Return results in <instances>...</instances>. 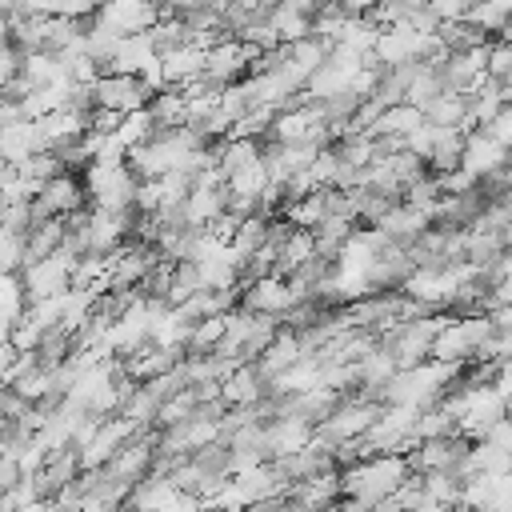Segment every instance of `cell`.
I'll list each match as a JSON object with an SVG mask.
<instances>
[{"label": "cell", "instance_id": "6da1fadb", "mask_svg": "<svg viewBox=\"0 0 512 512\" xmlns=\"http://www.w3.org/2000/svg\"><path fill=\"white\" fill-rule=\"evenodd\" d=\"M404 480H408V460H404V456H368V460H360L356 468H348L344 488L356 496V504L372 508V504H380L384 496H392Z\"/></svg>", "mask_w": 512, "mask_h": 512}, {"label": "cell", "instance_id": "7a4b0ae2", "mask_svg": "<svg viewBox=\"0 0 512 512\" xmlns=\"http://www.w3.org/2000/svg\"><path fill=\"white\" fill-rule=\"evenodd\" d=\"M136 176L128 164H88V192H92V208L104 212H132V196H136Z\"/></svg>", "mask_w": 512, "mask_h": 512}, {"label": "cell", "instance_id": "3957f363", "mask_svg": "<svg viewBox=\"0 0 512 512\" xmlns=\"http://www.w3.org/2000/svg\"><path fill=\"white\" fill-rule=\"evenodd\" d=\"M72 264H76V252H68L64 244H60L52 256L28 264L24 276H20L24 296H28L32 304H36V300H48V296H64V292L72 288Z\"/></svg>", "mask_w": 512, "mask_h": 512}, {"label": "cell", "instance_id": "277c9868", "mask_svg": "<svg viewBox=\"0 0 512 512\" xmlns=\"http://www.w3.org/2000/svg\"><path fill=\"white\" fill-rule=\"evenodd\" d=\"M88 100H92V108H104V112L128 116V112H140V108H148L152 92H148V88H144L136 76L100 72V76L88 84Z\"/></svg>", "mask_w": 512, "mask_h": 512}, {"label": "cell", "instance_id": "5b68a950", "mask_svg": "<svg viewBox=\"0 0 512 512\" xmlns=\"http://www.w3.org/2000/svg\"><path fill=\"white\" fill-rule=\"evenodd\" d=\"M156 20H160V4L156 0H100V8H96V24L108 28L112 36L148 32Z\"/></svg>", "mask_w": 512, "mask_h": 512}, {"label": "cell", "instance_id": "8992f818", "mask_svg": "<svg viewBox=\"0 0 512 512\" xmlns=\"http://www.w3.org/2000/svg\"><path fill=\"white\" fill-rule=\"evenodd\" d=\"M504 156H508V148H500L496 140H488L484 132H464V144H460V160H456V168L476 184H484L496 168H504Z\"/></svg>", "mask_w": 512, "mask_h": 512}, {"label": "cell", "instance_id": "52a82bcc", "mask_svg": "<svg viewBox=\"0 0 512 512\" xmlns=\"http://www.w3.org/2000/svg\"><path fill=\"white\" fill-rule=\"evenodd\" d=\"M160 76H164V88H184L192 80L204 76V52L196 44H176V48H164L160 52Z\"/></svg>", "mask_w": 512, "mask_h": 512}, {"label": "cell", "instance_id": "ba28073f", "mask_svg": "<svg viewBox=\"0 0 512 512\" xmlns=\"http://www.w3.org/2000/svg\"><path fill=\"white\" fill-rule=\"evenodd\" d=\"M380 412L372 408V404H348V408H340V412H332L328 416V424H324V432L332 436V440H360L364 432H368V424L376 420Z\"/></svg>", "mask_w": 512, "mask_h": 512}, {"label": "cell", "instance_id": "9c48e42d", "mask_svg": "<svg viewBox=\"0 0 512 512\" xmlns=\"http://www.w3.org/2000/svg\"><path fill=\"white\" fill-rule=\"evenodd\" d=\"M220 396H224V404H252V400L260 396L256 372H252V368H236L232 376L220 380Z\"/></svg>", "mask_w": 512, "mask_h": 512}, {"label": "cell", "instance_id": "30bf717a", "mask_svg": "<svg viewBox=\"0 0 512 512\" xmlns=\"http://www.w3.org/2000/svg\"><path fill=\"white\" fill-rule=\"evenodd\" d=\"M24 284H20V276L16 272H0V316L8 320V324H16L20 320V312H24Z\"/></svg>", "mask_w": 512, "mask_h": 512}, {"label": "cell", "instance_id": "8fae6325", "mask_svg": "<svg viewBox=\"0 0 512 512\" xmlns=\"http://www.w3.org/2000/svg\"><path fill=\"white\" fill-rule=\"evenodd\" d=\"M24 264V232L0 224V272H16Z\"/></svg>", "mask_w": 512, "mask_h": 512}, {"label": "cell", "instance_id": "7c38bea8", "mask_svg": "<svg viewBox=\"0 0 512 512\" xmlns=\"http://www.w3.org/2000/svg\"><path fill=\"white\" fill-rule=\"evenodd\" d=\"M96 8H100V0H60V4H56V16L80 24L84 16H96Z\"/></svg>", "mask_w": 512, "mask_h": 512}, {"label": "cell", "instance_id": "4fadbf2b", "mask_svg": "<svg viewBox=\"0 0 512 512\" xmlns=\"http://www.w3.org/2000/svg\"><path fill=\"white\" fill-rule=\"evenodd\" d=\"M464 4H468V8H472V4H480V0H464Z\"/></svg>", "mask_w": 512, "mask_h": 512}]
</instances>
